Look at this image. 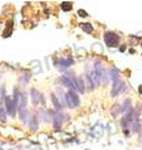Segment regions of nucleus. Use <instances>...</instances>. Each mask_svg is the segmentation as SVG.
Masks as SVG:
<instances>
[{"instance_id":"ddd939ff","label":"nucleus","mask_w":142,"mask_h":150,"mask_svg":"<svg viewBox=\"0 0 142 150\" xmlns=\"http://www.w3.org/2000/svg\"><path fill=\"white\" fill-rule=\"evenodd\" d=\"M51 97H52V100H53V105H54V107H56L58 111H60L62 109H63V105H62V103L59 102V100L56 97V95L52 93V95H51Z\"/></svg>"},{"instance_id":"412c9836","label":"nucleus","mask_w":142,"mask_h":150,"mask_svg":"<svg viewBox=\"0 0 142 150\" xmlns=\"http://www.w3.org/2000/svg\"><path fill=\"white\" fill-rule=\"evenodd\" d=\"M39 115L41 116V120H43L44 122L49 121V116H51V114H49V112H45V111H40V112H39Z\"/></svg>"},{"instance_id":"4be33fe9","label":"nucleus","mask_w":142,"mask_h":150,"mask_svg":"<svg viewBox=\"0 0 142 150\" xmlns=\"http://www.w3.org/2000/svg\"><path fill=\"white\" fill-rule=\"evenodd\" d=\"M29 78H30V76H29V74H23V76L19 78V82H20V83H23V85H24V83H28Z\"/></svg>"},{"instance_id":"0eeeda50","label":"nucleus","mask_w":142,"mask_h":150,"mask_svg":"<svg viewBox=\"0 0 142 150\" xmlns=\"http://www.w3.org/2000/svg\"><path fill=\"white\" fill-rule=\"evenodd\" d=\"M87 76H88V77L91 78V81H92V83L94 85V87L99 85V82H101V81H99V77L97 76V72L94 71V68H88Z\"/></svg>"},{"instance_id":"bb28decb","label":"nucleus","mask_w":142,"mask_h":150,"mask_svg":"<svg viewBox=\"0 0 142 150\" xmlns=\"http://www.w3.org/2000/svg\"><path fill=\"white\" fill-rule=\"evenodd\" d=\"M138 93H140V95H142V85L138 87Z\"/></svg>"},{"instance_id":"b1692460","label":"nucleus","mask_w":142,"mask_h":150,"mask_svg":"<svg viewBox=\"0 0 142 150\" xmlns=\"http://www.w3.org/2000/svg\"><path fill=\"white\" fill-rule=\"evenodd\" d=\"M5 88H4V86L1 87V90H0V103H3L4 101H5Z\"/></svg>"},{"instance_id":"a211bd4d","label":"nucleus","mask_w":142,"mask_h":150,"mask_svg":"<svg viewBox=\"0 0 142 150\" xmlns=\"http://www.w3.org/2000/svg\"><path fill=\"white\" fill-rule=\"evenodd\" d=\"M60 8H62V10L63 11H70L72 10V8H73V4L72 3H69V1H64V3H62L60 4Z\"/></svg>"},{"instance_id":"dca6fc26","label":"nucleus","mask_w":142,"mask_h":150,"mask_svg":"<svg viewBox=\"0 0 142 150\" xmlns=\"http://www.w3.org/2000/svg\"><path fill=\"white\" fill-rule=\"evenodd\" d=\"M124 103L121 107H122V114H127L132 109H131V100H126V101H123Z\"/></svg>"},{"instance_id":"f257e3e1","label":"nucleus","mask_w":142,"mask_h":150,"mask_svg":"<svg viewBox=\"0 0 142 150\" xmlns=\"http://www.w3.org/2000/svg\"><path fill=\"white\" fill-rule=\"evenodd\" d=\"M103 39L106 42L107 47L110 48H115L120 44V35L115 32H106L103 35Z\"/></svg>"},{"instance_id":"9b49d317","label":"nucleus","mask_w":142,"mask_h":150,"mask_svg":"<svg viewBox=\"0 0 142 150\" xmlns=\"http://www.w3.org/2000/svg\"><path fill=\"white\" fill-rule=\"evenodd\" d=\"M40 93H39V91L38 90H35V88H33L32 90V101L34 105H37V103L39 102V100H40Z\"/></svg>"},{"instance_id":"9d476101","label":"nucleus","mask_w":142,"mask_h":150,"mask_svg":"<svg viewBox=\"0 0 142 150\" xmlns=\"http://www.w3.org/2000/svg\"><path fill=\"white\" fill-rule=\"evenodd\" d=\"M29 125V127H30V130L32 131H37L38 130V119H37V116H32V120L28 122Z\"/></svg>"},{"instance_id":"7ed1b4c3","label":"nucleus","mask_w":142,"mask_h":150,"mask_svg":"<svg viewBox=\"0 0 142 150\" xmlns=\"http://www.w3.org/2000/svg\"><path fill=\"white\" fill-rule=\"evenodd\" d=\"M124 90H126V85H124L123 81H121V80L113 81V87H112V91H111V96L112 97H117L118 95L124 92Z\"/></svg>"},{"instance_id":"423d86ee","label":"nucleus","mask_w":142,"mask_h":150,"mask_svg":"<svg viewBox=\"0 0 142 150\" xmlns=\"http://www.w3.org/2000/svg\"><path fill=\"white\" fill-rule=\"evenodd\" d=\"M16 107H18L19 111L27 109V93L24 92V91L19 93V98H18V103H16Z\"/></svg>"},{"instance_id":"4468645a","label":"nucleus","mask_w":142,"mask_h":150,"mask_svg":"<svg viewBox=\"0 0 142 150\" xmlns=\"http://www.w3.org/2000/svg\"><path fill=\"white\" fill-rule=\"evenodd\" d=\"M131 125H132V131L133 132H141V122H140L138 119L133 120Z\"/></svg>"},{"instance_id":"f03ea898","label":"nucleus","mask_w":142,"mask_h":150,"mask_svg":"<svg viewBox=\"0 0 142 150\" xmlns=\"http://www.w3.org/2000/svg\"><path fill=\"white\" fill-rule=\"evenodd\" d=\"M64 97H65V103L68 105V107H70V109H74V107L81 105V100H79L77 93L73 92V91L67 92V95L64 96Z\"/></svg>"},{"instance_id":"6e6552de","label":"nucleus","mask_w":142,"mask_h":150,"mask_svg":"<svg viewBox=\"0 0 142 150\" xmlns=\"http://www.w3.org/2000/svg\"><path fill=\"white\" fill-rule=\"evenodd\" d=\"M74 63L72 58H62V59H57L54 62V64L56 66H59V67H69V66H72Z\"/></svg>"},{"instance_id":"f3484780","label":"nucleus","mask_w":142,"mask_h":150,"mask_svg":"<svg viewBox=\"0 0 142 150\" xmlns=\"http://www.w3.org/2000/svg\"><path fill=\"white\" fill-rule=\"evenodd\" d=\"M81 28H82V30L86 32V33H92L93 32V27H92L91 23H82Z\"/></svg>"},{"instance_id":"393cba45","label":"nucleus","mask_w":142,"mask_h":150,"mask_svg":"<svg viewBox=\"0 0 142 150\" xmlns=\"http://www.w3.org/2000/svg\"><path fill=\"white\" fill-rule=\"evenodd\" d=\"M78 14H79V16H82V18H86V16H87V13L83 9H79L78 10Z\"/></svg>"},{"instance_id":"aec40b11","label":"nucleus","mask_w":142,"mask_h":150,"mask_svg":"<svg viewBox=\"0 0 142 150\" xmlns=\"http://www.w3.org/2000/svg\"><path fill=\"white\" fill-rule=\"evenodd\" d=\"M6 110L4 107H0V122H6Z\"/></svg>"},{"instance_id":"cd10ccee","label":"nucleus","mask_w":142,"mask_h":150,"mask_svg":"<svg viewBox=\"0 0 142 150\" xmlns=\"http://www.w3.org/2000/svg\"><path fill=\"white\" fill-rule=\"evenodd\" d=\"M140 143L142 144V131L140 132Z\"/></svg>"},{"instance_id":"39448f33","label":"nucleus","mask_w":142,"mask_h":150,"mask_svg":"<svg viewBox=\"0 0 142 150\" xmlns=\"http://www.w3.org/2000/svg\"><path fill=\"white\" fill-rule=\"evenodd\" d=\"M133 120H136V117H135V112H133V110H131L129 112H127V114H124V117L122 119L121 124H122V126H123V127H126V126H129V125L132 124Z\"/></svg>"},{"instance_id":"6ab92c4d","label":"nucleus","mask_w":142,"mask_h":150,"mask_svg":"<svg viewBox=\"0 0 142 150\" xmlns=\"http://www.w3.org/2000/svg\"><path fill=\"white\" fill-rule=\"evenodd\" d=\"M118 74H120V71L113 67V68L111 69V72H110V78H111V80H113V81H117V77H118Z\"/></svg>"},{"instance_id":"5701e85b","label":"nucleus","mask_w":142,"mask_h":150,"mask_svg":"<svg viewBox=\"0 0 142 150\" xmlns=\"http://www.w3.org/2000/svg\"><path fill=\"white\" fill-rule=\"evenodd\" d=\"M92 49H94V51H97L98 49V52L99 53H102L103 52V47L99 43H94V44H92Z\"/></svg>"},{"instance_id":"1a4fd4ad","label":"nucleus","mask_w":142,"mask_h":150,"mask_svg":"<svg viewBox=\"0 0 142 150\" xmlns=\"http://www.w3.org/2000/svg\"><path fill=\"white\" fill-rule=\"evenodd\" d=\"M74 82H76V86H77V92L84 93L86 85H84V82H83L82 77H76V78H74Z\"/></svg>"},{"instance_id":"f8f14e48","label":"nucleus","mask_w":142,"mask_h":150,"mask_svg":"<svg viewBox=\"0 0 142 150\" xmlns=\"http://www.w3.org/2000/svg\"><path fill=\"white\" fill-rule=\"evenodd\" d=\"M111 112H112V116L113 117H117L120 114H122V107H121V105H113V107L111 109Z\"/></svg>"},{"instance_id":"2eb2a0df","label":"nucleus","mask_w":142,"mask_h":150,"mask_svg":"<svg viewBox=\"0 0 142 150\" xmlns=\"http://www.w3.org/2000/svg\"><path fill=\"white\" fill-rule=\"evenodd\" d=\"M19 117H20V120L23 121V124L29 122V121H28V109L20 110V111H19Z\"/></svg>"},{"instance_id":"20e7f679","label":"nucleus","mask_w":142,"mask_h":150,"mask_svg":"<svg viewBox=\"0 0 142 150\" xmlns=\"http://www.w3.org/2000/svg\"><path fill=\"white\" fill-rule=\"evenodd\" d=\"M5 110H6V114L10 115V116H15V112H16V105L15 102L13 101V98L10 97V96H6L5 97Z\"/></svg>"},{"instance_id":"a878e982","label":"nucleus","mask_w":142,"mask_h":150,"mask_svg":"<svg viewBox=\"0 0 142 150\" xmlns=\"http://www.w3.org/2000/svg\"><path fill=\"white\" fill-rule=\"evenodd\" d=\"M123 134H124V136H129V130H128V129H127V130H126V129H124Z\"/></svg>"}]
</instances>
